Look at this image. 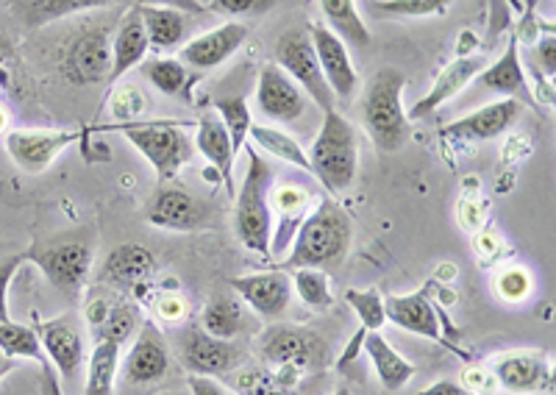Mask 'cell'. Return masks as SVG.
Wrapping results in <instances>:
<instances>
[{
    "instance_id": "cell-48",
    "label": "cell",
    "mask_w": 556,
    "mask_h": 395,
    "mask_svg": "<svg viewBox=\"0 0 556 395\" xmlns=\"http://www.w3.org/2000/svg\"><path fill=\"white\" fill-rule=\"evenodd\" d=\"M14 368H17V359H9L0 354V382H3V379H7Z\"/></svg>"
},
{
    "instance_id": "cell-45",
    "label": "cell",
    "mask_w": 556,
    "mask_h": 395,
    "mask_svg": "<svg viewBox=\"0 0 556 395\" xmlns=\"http://www.w3.org/2000/svg\"><path fill=\"white\" fill-rule=\"evenodd\" d=\"M39 384H42V395H64L62 384L56 379V370L48 362H42V370H39Z\"/></svg>"
},
{
    "instance_id": "cell-38",
    "label": "cell",
    "mask_w": 556,
    "mask_h": 395,
    "mask_svg": "<svg viewBox=\"0 0 556 395\" xmlns=\"http://www.w3.org/2000/svg\"><path fill=\"white\" fill-rule=\"evenodd\" d=\"M109 3H114V0H31L28 17H31V26H45V23H53V20L109 7Z\"/></svg>"
},
{
    "instance_id": "cell-12",
    "label": "cell",
    "mask_w": 556,
    "mask_h": 395,
    "mask_svg": "<svg viewBox=\"0 0 556 395\" xmlns=\"http://www.w3.org/2000/svg\"><path fill=\"white\" fill-rule=\"evenodd\" d=\"M64 78L76 87H92L109 78L112 71V37L103 28H87L70 42L64 53Z\"/></svg>"
},
{
    "instance_id": "cell-21",
    "label": "cell",
    "mask_w": 556,
    "mask_h": 395,
    "mask_svg": "<svg viewBox=\"0 0 556 395\" xmlns=\"http://www.w3.org/2000/svg\"><path fill=\"white\" fill-rule=\"evenodd\" d=\"M195 148L203 160L212 165V170L217 173L220 184L226 187L228 197L235 201V165H237V151L231 145V137H228L226 126L220 123V117L206 112V115L198 117V131H195Z\"/></svg>"
},
{
    "instance_id": "cell-2",
    "label": "cell",
    "mask_w": 556,
    "mask_h": 395,
    "mask_svg": "<svg viewBox=\"0 0 556 395\" xmlns=\"http://www.w3.org/2000/svg\"><path fill=\"white\" fill-rule=\"evenodd\" d=\"M306 156H309L312 167L309 176H315L331 195H340V192L351 190L356 181L359 131L345 115L329 109V112H323V126Z\"/></svg>"
},
{
    "instance_id": "cell-13",
    "label": "cell",
    "mask_w": 556,
    "mask_h": 395,
    "mask_svg": "<svg viewBox=\"0 0 556 395\" xmlns=\"http://www.w3.org/2000/svg\"><path fill=\"white\" fill-rule=\"evenodd\" d=\"M248 26L240 20H231V23H223V26L212 28L206 34H198L190 42H184L178 48V62L190 71H215L220 64H226L228 59L235 56L248 39Z\"/></svg>"
},
{
    "instance_id": "cell-25",
    "label": "cell",
    "mask_w": 556,
    "mask_h": 395,
    "mask_svg": "<svg viewBox=\"0 0 556 395\" xmlns=\"http://www.w3.org/2000/svg\"><path fill=\"white\" fill-rule=\"evenodd\" d=\"M151 46H148V34L139 17V9L134 7L121 23V28L112 37V71H109L106 84H117L126 73L146 62Z\"/></svg>"
},
{
    "instance_id": "cell-23",
    "label": "cell",
    "mask_w": 556,
    "mask_h": 395,
    "mask_svg": "<svg viewBox=\"0 0 556 395\" xmlns=\"http://www.w3.org/2000/svg\"><path fill=\"white\" fill-rule=\"evenodd\" d=\"M153 270H156V259H153L151 251L146 245L126 243L106 256L101 281H106V284L117 290H137L146 288Z\"/></svg>"
},
{
    "instance_id": "cell-36",
    "label": "cell",
    "mask_w": 556,
    "mask_h": 395,
    "mask_svg": "<svg viewBox=\"0 0 556 395\" xmlns=\"http://www.w3.org/2000/svg\"><path fill=\"white\" fill-rule=\"evenodd\" d=\"M292 293L304 301L309 309H329L334 304L331 293V276L320 268H295L292 270Z\"/></svg>"
},
{
    "instance_id": "cell-1",
    "label": "cell",
    "mask_w": 556,
    "mask_h": 395,
    "mask_svg": "<svg viewBox=\"0 0 556 395\" xmlns=\"http://www.w3.org/2000/svg\"><path fill=\"white\" fill-rule=\"evenodd\" d=\"M351 237H354L351 215L337 204L334 197H323L312 209V215H306L298 226L290 254L281 262V270L320 268L329 273V270L340 268L348 256Z\"/></svg>"
},
{
    "instance_id": "cell-16",
    "label": "cell",
    "mask_w": 556,
    "mask_h": 395,
    "mask_svg": "<svg viewBox=\"0 0 556 395\" xmlns=\"http://www.w3.org/2000/svg\"><path fill=\"white\" fill-rule=\"evenodd\" d=\"M231 290L262 318H278L290 309L292 276L290 270H265V273L237 276L228 281Z\"/></svg>"
},
{
    "instance_id": "cell-30",
    "label": "cell",
    "mask_w": 556,
    "mask_h": 395,
    "mask_svg": "<svg viewBox=\"0 0 556 395\" xmlns=\"http://www.w3.org/2000/svg\"><path fill=\"white\" fill-rule=\"evenodd\" d=\"M317 3H320V12L326 17L323 26H329L345 46H370V31H367V23L362 20L356 0H317Z\"/></svg>"
},
{
    "instance_id": "cell-37",
    "label": "cell",
    "mask_w": 556,
    "mask_h": 395,
    "mask_svg": "<svg viewBox=\"0 0 556 395\" xmlns=\"http://www.w3.org/2000/svg\"><path fill=\"white\" fill-rule=\"evenodd\" d=\"M215 109H217V117H220V123L226 126L228 137H231V145H235V151L240 153L242 148H245L248 131H251V123H253L251 109H248L245 98H240V95L217 98Z\"/></svg>"
},
{
    "instance_id": "cell-29",
    "label": "cell",
    "mask_w": 556,
    "mask_h": 395,
    "mask_svg": "<svg viewBox=\"0 0 556 395\" xmlns=\"http://www.w3.org/2000/svg\"><path fill=\"white\" fill-rule=\"evenodd\" d=\"M121 370V343L114 340H96L87 354V384L84 395H114V382Z\"/></svg>"
},
{
    "instance_id": "cell-34",
    "label": "cell",
    "mask_w": 556,
    "mask_h": 395,
    "mask_svg": "<svg viewBox=\"0 0 556 395\" xmlns=\"http://www.w3.org/2000/svg\"><path fill=\"white\" fill-rule=\"evenodd\" d=\"M456 0H370L367 14L387 20H417V17H443Z\"/></svg>"
},
{
    "instance_id": "cell-32",
    "label": "cell",
    "mask_w": 556,
    "mask_h": 395,
    "mask_svg": "<svg viewBox=\"0 0 556 395\" xmlns=\"http://www.w3.org/2000/svg\"><path fill=\"white\" fill-rule=\"evenodd\" d=\"M248 137L253 140V148H260V151L270 153L276 160L287 162V165L298 167V170L312 173L309 167V156L301 148V142L295 137H290L287 131H281L278 126H265V123H251V131Z\"/></svg>"
},
{
    "instance_id": "cell-44",
    "label": "cell",
    "mask_w": 556,
    "mask_h": 395,
    "mask_svg": "<svg viewBox=\"0 0 556 395\" xmlns=\"http://www.w3.org/2000/svg\"><path fill=\"white\" fill-rule=\"evenodd\" d=\"M417 395H476L473 390H468L465 384L459 382H451V379H443V382H434L429 384L426 390H420Z\"/></svg>"
},
{
    "instance_id": "cell-14",
    "label": "cell",
    "mask_w": 556,
    "mask_h": 395,
    "mask_svg": "<svg viewBox=\"0 0 556 395\" xmlns=\"http://www.w3.org/2000/svg\"><path fill=\"white\" fill-rule=\"evenodd\" d=\"M81 131H62V128H17L7 135V151L26 173L48 170L53 160H59Z\"/></svg>"
},
{
    "instance_id": "cell-20",
    "label": "cell",
    "mask_w": 556,
    "mask_h": 395,
    "mask_svg": "<svg viewBox=\"0 0 556 395\" xmlns=\"http://www.w3.org/2000/svg\"><path fill=\"white\" fill-rule=\"evenodd\" d=\"M146 217L148 224L156 226V229L192 231L203 220V209L195 197H192V192L167 181V184H159V190L153 192Z\"/></svg>"
},
{
    "instance_id": "cell-27",
    "label": "cell",
    "mask_w": 556,
    "mask_h": 395,
    "mask_svg": "<svg viewBox=\"0 0 556 395\" xmlns=\"http://www.w3.org/2000/svg\"><path fill=\"white\" fill-rule=\"evenodd\" d=\"M476 84L490 92H498L501 98H513L518 92H526V71L520 62L518 37L506 39V48L493 64H486L484 71L476 76Z\"/></svg>"
},
{
    "instance_id": "cell-19",
    "label": "cell",
    "mask_w": 556,
    "mask_h": 395,
    "mask_svg": "<svg viewBox=\"0 0 556 395\" xmlns=\"http://www.w3.org/2000/svg\"><path fill=\"white\" fill-rule=\"evenodd\" d=\"M484 67V56H456L454 62L445 64V71L434 78L431 90L406 112V120H424V117L434 115V109H440L443 103H448L451 98L459 95L470 81H476V76H479Z\"/></svg>"
},
{
    "instance_id": "cell-8",
    "label": "cell",
    "mask_w": 556,
    "mask_h": 395,
    "mask_svg": "<svg viewBox=\"0 0 556 395\" xmlns=\"http://www.w3.org/2000/svg\"><path fill=\"white\" fill-rule=\"evenodd\" d=\"M178 357H181L184 368L198 377H217V373H228V370L240 368L248 359L245 348L235 340L212 337L201 329V326H190L178 334L176 343Z\"/></svg>"
},
{
    "instance_id": "cell-7",
    "label": "cell",
    "mask_w": 556,
    "mask_h": 395,
    "mask_svg": "<svg viewBox=\"0 0 556 395\" xmlns=\"http://www.w3.org/2000/svg\"><path fill=\"white\" fill-rule=\"evenodd\" d=\"M273 59L292 81L306 92L309 101H315L323 112L337 109L334 92L329 90V84L323 78L320 64H317V53L312 48V39L306 28H290L278 37Z\"/></svg>"
},
{
    "instance_id": "cell-31",
    "label": "cell",
    "mask_w": 556,
    "mask_h": 395,
    "mask_svg": "<svg viewBox=\"0 0 556 395\" xmlns=\"http://www.w3.org/2000/svg\"><path fill=\"white\" fill-rule=\"evenodd\" d=\"M139 73L148 78L153 90L162 92V95L170 98H187L190 101V90L192 81L195 78L190 76V67H184L178 59L173 56H156V59H146Z\"/></svg>"
},
{
    "instance_id": "cell-39",
    "label": "cell",
    "mask_w": 556,
    "mask_h": 395,
    "mask_svg": "<svg viewBox=\"0 0 556 395\" xmlns=\"http://www.w3.org/2000/svg\"><path fill=\"white\" fill-rule=\"evenodd\" d=\"M345 301L356 313L365 332H379L381 326L387 323L384 298L376 290H345Z\"/></svg>"
},
{
    "instance_id": "cell-5",
    "label": "cell",
    "mask_w": 556,
    "mask_h": 395,
    "mask_svg": "<svg viewBox=\"0 0 556 395\" xmlns=\"http://www.w3.org/2000/svg\"><path fill=\"white\" fill-rule=\"evenodd\" d=\"M28 259L42 270V276L64 295H81L96 262L92 237H62L53 243H39L26 251Z\"/></svg>"
},
{
    "instance_id": "cell-22",
    "label": "cell",
    "mask_w": 556,
    "mask_h": 395,
    "mask_svg": "<svg viewBox=\"0 0 556 395\" xmlns=\"http://www.w3.org/2000/svg\"><path fill=\"white\" fill-rule=\"evenodd\" d=\"M384 315L404 332L417 334L426 340H440V318L429 298V288L417 290L412 295H387Z\"/></svg>"
},
{
    "instance_id": "cell-49",
    "label": "cell",
    "mask_w": 556,
    "mask_h": 395,
    "mask_svg": "<svg viewBox=\"0 0 556 395\" xmlns=\"http://www.w3.org/2000/svg\"><path fill=\"white\" fill-rule=\"evenodd\" d=\"M334 395H351V390H348V387H337Z\"/></svg>"
},
{
    "instance_id": "cell-15",
    "label": "cell",
    "mask_w": 556,
    "mask_h": 395,
    "mask_svg": "<svg viewBox=\"0 0 556 395\" xmlns=\"http://www.w3.org/2000/svg\"><path fill=\"white\" fill-rule=\"evenodd\" d=\"M306 92L278 64H265L256 81V109L273 123H295L306 112Z\"/></svg>"
},
{
    "instance_id": "cell-3",
    "label": "cell",
    "mask_w": 556,
    "mask_h": 395,
    "mask_svg": "<svg viewBox=\"0 0 556 395\" xmlns=\"http://www.w3.org/2000/svg\"><path fill=\"white\" fill-rule=\"evenodd\" d=\"M273 167L256 148H248V165L242 176V187L235 195V231L240 243L253 254H270L273 245Z\"/></svg>"
},
{
    "instance_id": "cell-40",
    "label": "cell",
    "mask_w": 556,
    "mask_h": 395,
    "mask_svg": "<svg viewBox=\"0 0 556 395\" xmlns=\"http://www.w3.org/2000/svg\"><path fill=\"white\" fill-rule=\"evenodd\" d=\"M281 0H212V12L228 14V17H256L270 12Z\"/></svg>"
},
{
    "instance_id": "cell-9",
    "label": "cell",
    "mask_w": 556,
    "mask_h": 395,
    "mask_svg": "<svg viewBox=\"0 0 556 395\" xmlns=\"http://www.w3.org/2000/svg\"><path fill=\"white\" fill-rule=\"evenodd\" d=\"M493 379L513 395L554 393V362L540 351H506L493 359Z\"/></svg>"
},
{
    "instance_id": "cell-18",
    "label": "cell",
    "mask_w": 556,
    "mask_h": 395,
    "mask_svg": "<svg viewBox=\"0 0 556 395\" xmlns=\"http://www.w3.org/2000/svg\"><path fill=\"white\" fill-rule=\"evenodd\" d=\"M520 115V103L515 98H501V101L486 103V106L476 109L470 115L459 117V120L448 123L443 128V137L456 142H486L498 140L501 135H506L513 123Z\"/></svg>"
},
{
    "instance_id": "cell-28",
    "label": "cell",
    "mask_w": 556,
    "mask_h": 395,
    "mask_svg": "<svg viewBox=\"0 0 556 395\" xmlns=\"http://www.w3.org/2000/svg\"><path fill=\"white\" fill-rule=\"evenodd\" d=\"M362 348H365V354L374 362L381 387L390 390V393H399V390H404L415 379V365L406 362L399 351L392 348L390 340L381 337L379 332H367Z\"/></svg>"
},
{
    "instance_id": "cell-50",
    "label": "cell",
    "mask_w": 556,
    "mask_h": 395,
    "mask_svg": "<svg viewBox=\"0 0 556 395\" xmlns=\"http://www.w3.org/2000/svg\"><path fill=\"white\" fill-rule=\"evenodd\" d=\"M0 126H3V115H0Z\"/></svg>"
},
{
    "instance_id": "cell-11",
    "label": "cell",
    "mask_w": 556,
    "mask_h": 395,
    "mask_svg": "<svg viewBox=\"0 0 556 395\" xmlns=\"http://www.w3.org/2000/svg\"><path fill=\"white\" fill-rule=\"evenodd\" d=\"M312 48L317 53V64H320L323 78L329 84V90L334 92L337 103L354 101L356 90H359V73H356L354 62H351V51L348 46L323 23H312L309 28Z\"/></svg>"
},
{
    "instance_id": "cell-42",
    "label": "cell",
    "mask_w": 556,
    "mask_h": 395,
    "mask_svg": "<svg viewBox=\"0 0 556 395\" xmlns=\"http://www.w3.org/2000/svg\"><path fill=\"white\" fill-rule=\"evenodd\" d=\"M531 290V281L523 270H506V273L498 276V293L504 295L506 301H520L526 298Z\"/></svg>"
},
{
    "instance_id": "cell-10",
    "label": "cell",
    "mask_w": 556,
    "mask_h": 395,
    "mask_svg": "<svg viewBox=\"0 0 556 395\" xmlns=\"http://www.w3.org/2000/svg\"><path fill=\"white\" fill-rule=\"evenodd\" d=\"M42 343L45 357L51 359V368L59 370L64 384H73L81 377L84 365H87V345H84L81 326L70 318L56 320H37L34 323Z\"/></svg>"
},
{
    "instance_id": "cell-33",
    "label": "cell",
    "mask_w": 556,
    "mask_h": 395,
    "mask_svg": "<svg viewBox=\"0 0 556 395\" xmlns=\"http://www.w3.org/2000/svg\"><path fill=\"white\" fill-rule=\"evenodd\" d=\"M242 306L240 301L231 298V295H215V298L208 301L203 306V315H201V329L212 337H220V340H235L237 334L242 332Z\"/></svg>"
},
{
    "instance_id": "cell-4",
    "label": "cell",
    "mask_w": 556,
    "mask_h": 395,
    "mask_svg": "<svg viewBox=\"0 0 556 395\" xmlns=\"http://www.w3.org/2000/svg\"><path fill=\"white\" fill-rule=\"evenodd\" d=\"M404 87L406 76L395 67H384L367 84L362 117H365L367 135L381 153L401 151L409 140V120H406V109L401 103Z\"/></svg>"
},
{
    "instance_id": "cell-6",
    "label": "cell",
    "mask_w": 556,
    "mask_h": 395,
    "mask_svg": "<svg viewBox=\"0 0 556 395\" xmlns=\"http://www.w3.org/2000/svg\"><path fill=\"white\" fill-rule=\"evenodd\" d=\"M121 135L151 162L159 184L176 179L192 156L190 140L176 123H123Z\"/></svg>"
},
{
    "instance_id": "cell-26",
    "label": "cell",
    "mask_w": 556,
    "mask_h": 395,
    "mask_svg": "<svg viewBox=\"0 0 556 395\" xmlns=\"http://www.w3.org/2000/svg\"><path fill=\"white\" fill-rule=\"evenodd\" d=\"M262 357L276 368H306L315 357V340L304 329L273 326L260 340Z\"/></svg>"
},
{
    "instance_id": "cell-17",
    "label": "cell",
    "mask_w": 556,
    "mask_h": 395,
    "mask_svg": "<svg viewBox=\"0 0 556 395\" xmlns=\"http://www.w3.org/2000/svg\"><path fill=\"white\" fill-rule=\"evenodd\" d=\"M167 370H170V348H167L165 334L153 326L137 329V340L131 343L126 362H123V379L128 384L146 387V384L162 382Z\"/></svg>"
},
{
    "instance_id": "cell-43",
    "label": "cell",
    "mask_w": 556,
    "mask_h": 395,
    "mask_svg": "<svg viewBox=\"0 0 556 395\" xmlns=\"http://www.w3.org/2000/svg\"><path fill=\"white\" fill-rule=\"evenodd\" d=\"M187 384H190L192 395H228V390L212 377H198V373H192V377L187 379Z\"/></svg>"
},
{
    "instance_id": "cell-35",
    "label": "cell",
    "mask_w": 556,
    "mask_h": 395,
    "mask_svg": "<svg viewBox=\"0 0 556 395\" xmlns=\"http://www.w3.org/2000/svg\"><path fill=\"white\" fill-rule=\"evenodd\" d=\"M0 354L9 359H34V362H45V351L39 343V334L34 326L14 323L7 320L0 323Z\"/></svg>"
},
{
    "instance_id": "cell-46",
    "label": "cell",
    "mask_w": 556,
    "mask_h": 395,
    "mask_svg": "<svg viewBox=\"0 0 556 395\" xmlns=\"http://www.w3.org/2000/svg\"><path fill=\"white\" fill-rule=\"evenodd\" d=\"M554 51H556L554 37L540 39V62H543V71H548V76H554V71H556V56H554Z\"/></svg>"
},
{
    "instance_id": "cell-47",
    "label": "cell",
    "mask_w": 556,
    "mask_h": 395,
    "mask_svg": "<svg viewBox=\"0 0 556 395\" xmlns=\"http://www.w3.org/2000/svg\"><path fill=\"white\" fill-rule=\"evenodd\" d=\"M159 315H162V318H167V320H176V318H181L184 315V304L181 301H162V304H159Z\"/></svg>"
},
{
    "instance_id": "cell-41",
    "label": "cell",
    "mask_w": 556,
    "mask_h": 395,
    "mask_svg": "<svg viewBox=\"0 0 556 395\" xmlns=\"http://www.w3.org/2000/svg\"><path fill=\"white\" fill-rule=\"evenodd\" d=\"M23 262H28L26 254H14L0 262V323L12 320V315H9V288H12L14 276H17Z\"/></svg>"
},
{
    "instance_id": "cell-24",
    "label": "cell",
    "mask_w": 556,
    "mask_h": 395,
    "mask_svg": "<svg viewBox=\"0 0 556 395\" xmlns=\"http://www.w3.org/2000/svg\"><path fill=\"white\" fill-rule=\"evenodd\" d=\"M139 17L148 34V46L156 53H173L190 37V17L173 7H156V3H139Z\"/></svg>"
}]
</instances>
